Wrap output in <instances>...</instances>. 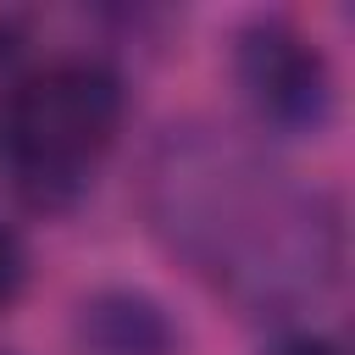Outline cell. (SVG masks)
I'll list each match as a JSON object with an SVG mask.
<instances>
[{"mask_svg":"<svg viewBox=\"0 0 355 355\" xmlns=\"http://www.w3.org/2000/svg\"><path fill=\"white\" fill-rule=\"evenodd\" d=\"M144 200L166 250L250 316H294L338 283V205L216 128H172L150 161Z\"/></svg>","mask_w":355,"mask_h":355,"instance_id":"obj_1","label":"cell"},{"mask_svg":"<svg viewBox=\"0 0 355 355\" xmlns=\"http://www.w3.org/2000/svg\"><path fill=\"white\" fill-rule=\"evenodd\" d=\"M122 128V78L50 61L0 94V166L33 211H67Z\"/></svg>","mask_w":355,"mask_h":355,"instance_id":"obj_2","label":"cell"},{"mask_svg":"<svg viewBox=\"0 0 355 355\" xmlns=\"http://www.w3.org/2000/svg\"><path fill=\"white\" fill-rule=\"evenodd\" d=\"M233 78L277 133H316L333 116V67L288 17H255L233 33Z\"/></svg>","mask_w":355,"mask_h":355,"instance_id":"obj_3","label":"cell"},{"mask_svg":"<svg viewBox=\"0 0 355 355\" xmlns=\"http://www.w3.org/2000/svg\"><path fill=\"white\" fill-rule=\"evenodd\" d=\"M72 338L83 355H178L183 344L172 311L144 288H94L72 316Z\"/></svg>","mask_w":355,"mask_h":355,"instance_id":"obj_4","label":"cell"},{"mask_svg":"<svg viewBox=\"0 0 355 355\" xmlns=\"http://www.w3.org/2000/svg\"><path fill=\"white\" fill-rule=\"evenodd\" d=\"M22 283H28V250L11 227H0V311L22 294Z\"/></svg>","mask_w":355,"mask_h":355,"instance_id":"obj_5","label":"cell"},{"mask_svg":"<svg viewBox=\"0 0 355 355\" xmlns=\"http://www.w3.org/2000/svg\"><path fill=\"white\" fill-rule=\"evenodd\" d=\"M266 355H344V349L322 333H283L277 344H266Z\"/></svg>","mask_w":355,"mask_h":355,"instance_id":"obj_6","label":"cell"}]
</instances>
